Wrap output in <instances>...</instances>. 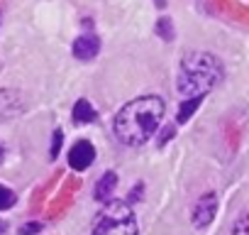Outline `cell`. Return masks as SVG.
I'll return each instance as SVG.
<instances>
[{"label":"cell","mask_w":249,"mask_h":235,"mask_svg":"<svg viewBox=\"0 0 249 235\" xmlns=\"http://www.w3.org/2000/svg\"><path fill=\"white\" fill-rule=\"evenodd\" d=\"M98 49H100V42L95 39V37H78L76 42H73V57L76 59H93L95 54H98Z\"/></svg>","instance_id":"cell-6"},{"label":"cell","mask_w":249,"mask_h":235,"mask_svg":"<svg viewBox=\"0 0 249 235\" xmlns=\"http://www.w3.org/2000/svg\"><path fill=\"white\" fill-rule=\"evenodd\" d=\"M215 213H217V196L210 191V194H203L196 201V206L191 211V220H193L196 228H208L213 223Z\"/></svg>","instance_id":"cell-4"},{"label":"cell","mask_w":249,"mask_h":235,"mask_svg":"<svg viewBox=\"0 0 249 235\" xmlns=\"http://www.w3.org/2000/svg\"><path fill=\"white\" fill-rule=\"evenodd\" d=\"M93 159H95V150H93V145H90L88 140L76 142V145L71 147V152H69V164H71V169H76V172L88 169V167L93 164Z\"/></svg>","instance_id":"cell-5"},{"label":"cell","mask_w":249,"mask_h":235,"mask_svg":"<svg viewBox=\"0 0 249 235\" xmlns=\"http://www.w3.org/2000/svg\"><path fill=\"white\" fill-rule=\"evenodd\" d=\"M222 81V64L208 52H193L183 59L178 71V91L183 96H205Z\"/></svg>","instance_id":"cell-2"},{"label":"cell","mask_w":249,"mask_h":235,"mask_svg":"<svg viewBox=\"0 0 249 235\" xmlns=\"http://www.w3.org/2000/svg\"><path fill=\"white\" fill-rule=\"evenodd\" d=\"M93 235H137V220L127 203H110L93 223Z\"/></svg>","instance_id":"cell-3"},{"label":"cell","mask_w":249,"mask_h":235,"mask_svg":"<svg viewBox=\"0 0 249 235\" xmlns=\"http://www.w3.org/2000/svg\"><path fill=\"white\" fill-rule=\"evenodd\" d=\"M15 194L10 191V189H5V186H0V211H5V208H13L15 206Z\"/></svg>","instance_id":"cell-10"},{"label":"cell","mask_w":249,"mask_h":235,"mask_svg":"<svg viewBox=\"0 0 249 235\" xmlns=\"http://www.w3.org/2000/svg\"><path fill=\"white\" fill-rule=\"evenodd\" d=\"M59 150H61V130H56V133H54V142H52V157H56V155H59Z\"/></svg>","instance_id":"cell-12"},{"label":"cell","mask_w":249,"mask_h":235,"mask_svg":"<svg viewBox=\"0 0 249 235\" xmlns=\"http://www.w3.org/2000/svg\"><path fill=\"white\" fill-rule=\"evenodd\" d=\"M200 105V96H191L188 100H183V105H181V110H178V120L181 123H186L188 118L196 113V108Z\"/></svg>","instance_id":"cell-9"},{"label":"cell","mask_w":249,"mask_h":235,"mask_svg":"<svg viewBox=\"0 0 249 235\" xmlns=\"http://www.w3.org/2000/svg\"><path fill=\"white\" fill-rule=\"evenodd\" d=\"M0 157H3V150H0Z\"/></svg>","instance_id":"cell-14"},{"label":"cell","mask_w":249,"mask_h":235,"mask_svg":"<svg viewBox=\"0 0 249 235\" xmlns=\"http://www.w3.org/2000/svg\"><path fill=\"white\" fill-rule=\"evenodd\" d=\"M39 230H42L39 223H27V225L20 228V235H35V233H39Z\"/></svg>","instance_id":"cell-11"},{"label":"cell","mask_w":249,"mask_h":235,"mask_svg":"<svg viewBox=\"0 0 249 235\" xmlns=\"http://www.w3.org/2000/svg\"><path fill=\"white\" fill-rule=\"evenodd\" d=\"M5 228H8V225H5L3 220H0V235H3V233H5Z\"/></svg>","instance_id":"cell-13"},{"label":"cell","mask_w":249,"mask_h":235,"mask_svg":"<svg viewBox=\"0 0 249 235\" xmlns=\"http://www.w3.org/2000/svg\"><path fill=\"white\" fill-rule=\"evenodd\" d=\"M73 120L76 123H90V120H95V110H93V105L88 100H78L73 105Z\"/></svg>","instance_id":"cell-8"},{"label":"cell","mask_w":249,"mask_h":235,"mask_svg":"<svg viewBox=\"0 0 249 235\" xmlns=\"http://www.w3.org/2000/svg\"><path fill=\"white\" fill-rule=\"evenodd\" d=\"M115 186H117V176H115V172H105V174L98 179V184H95V198H100V201H110Z\"/></svg>","instance_id":"cell-7"},{"label":"cell","mask_w":249,"mask_h":235,"mask_svg":"<svg viewBox=\"0 0 249 235\" xmlns=\"http://www.w3.org/2000/svg\"><path fill=\"white\" fill-rule=\"evenodd\" d=\"M164 110H166V105L159 96H140V98L130 100L115 115L112 128H115L117 140L127 147L144 145L147 140H152V135L161 125Z\"/></svg>","instance_id":"cell-1"}]
</instances>
